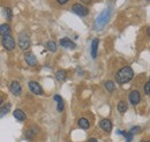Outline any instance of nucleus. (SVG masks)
I'll list each match as a JSON object with an SVG mask.
<instances>
[{"label":"nucleus","instance_id":"1","mask_svg":"<svg viewBox=\"0 0 150 142\" xmlns=\"http://www.w3.org/2000/svg\"><path fill=\"white\" fill-rule=\"evenodd\" d=\"M134 76V72L129 66H125L122 68H120L115 74V81L119 84H125L127 82H129Z\"/></svg>","mask_w":150,"mask_h":142},{"label":"nucleus","instance_id":"2","mask_svg":"<svg viewBox=\"0 0 150 142\" xmlns=\"http://www.w3.org/2000/svg\"><path fill=\"white\" fill-rule=\"evenodd\" d=\"M110 13H111L110 8H106V9H104V11L98 15V18H97V20H96V24H97L99 28L104 27V26L108 23L109 18H110Z\"/></svg>","mask_w":150,"mask_h":142},{"label":"nucleus","instance_id":"3","mask_svg":"<svg viewBox=\"0 0 150 142\" xmlns=\"http://www.w3.org/2000/svg\"><path fill=\"white\" fill-rule=\"evenodd\" d=\"M1 44H2V46H4L6 50H8V51H12V50L15 49V40H14V38L11 35L2 36V38H1Z\"/></svg>","mask_w":150,"mask_h":142},{"label":"nucleus","instance_id":"4","mask_svg":"<svg viewBox=\"0 0 150 142\" xmlns=\"http://www.w3.org/2000/svg\"><path fill=\"white\" fill-rule=\"evenodd\" d=\"M20 49L21 50H28L30 48V38L25 34H21L19 36V40H18Z\"/></svg>","mask_w":150,"mask_h":142},{"label":"nucleus","instance_id":"5","mask_svg":"<svg viewBox=\"0 0 150 142\" xmlns=\"http://www.w3.org/2000/svg\"><path fill=\"white\" fill-rule=\"evenodd\" d=\"M72 11H73V13H75L79 16H87L89 13V11L81 4H74L72 6Z\"/></svg>","mask_w":150,"mask_h":142},{"label":"nucleus","instance_id":"6","mask_svg":"<svg viewBox=\"0 0 150 142\" xmlns=\"http://www.w3.org/2000/svg\"><path fill=\"white\" fill-rule=\"evenodd\" d=\"M28 86H29V89H30V91L33 94H35V95H42L43 94V89L39 86V83L36 82V81H30L28 83Z\"/></svg>","mask_w":150,"mask_h":142},{"label":"nucleus","instance_id":"7","mask_svg":"<svg viewBox=\"0 0 150 142\" xmlns=\"http://www.w3.org/2000/svg\"><path fill=\"white\" fill-rule=\"evenodd\" d=\"M9 90L14 95V96H19L22 92V88H21V84H20L18 81H13L11 84H9Z\"/></svg>","mask_w":150,"mask_h":142},{"label":"nucleus","instance_id":"8","mask_svg":"<svg viewBox=\"0 0 150 142\" xmlns=\"http://www.w3.org/2000/svg\"><path fill=\"white\" fill-rule=\"evenodd\" d=\"M129 102H131V104L133 105H136V104H139L140 103V101H141V95H140V92L137 91V90H133L131 94H129Z\"/></svg>","mask_w":150,"mask_h":142},{"label":"nucleus","instance_id":"9","mask_svg":"<svg viewBox=\"0 0 150 142\" xmlns=\"http://www.w3.org/2000/svg\"><path fill=\"white\" fill-rule=\"evenodd\" d=\"M24 59H25V62L29 66H31V67L37 66V59L33 53H25L24 54Z\"/></svg>","mask_w":150,"mask_h":142},{"label":"nucleus","instance_id":"10","mask_svg":"<svg viewBox=\"0 0 150 142\" xmlns=\"http://www.w3.org/2000/svg\"><path fill=\"white\" fill-rule=\"evenodd\" d=\"M99 126H100V128H102L104 132L110 133V132L112 131V123H111L109 119H103V120L99 123Z\"/></svg>","mask_w":150,"mask_h":142},{"label":"nucleus","instance_id":"11","mask_svg":"<svg viewBox=\"0 0 150 142\" xmlns=\"http://www.w3.org/2000/svg\"><path fill=\"white\" fill-rule=\"evenodd\" d=\"M60 45L64 46V48H66V49H72V50L76 48L75 43L72 42L69 38H62V39H60Z\"/></svg>","mask_w":150,"mask_h":142},{"label":"nucleus","instance_id":"12","mask_svg":"<svg viewBox=\"0 0 150 142\" xmlns=\"http://www.w3.org/2000/svg\"><path fill=\"white\" fill-rule=\"evenodd\" d=\"M13 116H14V118H15L16 120H19V121H24V120L27 119L25 113H24L21 109H16V110L13 112Z\"/></svg>","mask_w":150,"mask_h":142},{"label":"nucleus","instance_id":"13","mask_svg":"<svg viewBox=\"0 0 150 142\" xmlns=\"http://www.w3.org/2000/svg\"><path fill=\"white\" fill-rule=\"evenodd\" d=\"M53 98L57 102V110H58V112H61L64 110V101H62V98L59 95H54Z\"/></svg>","mask_w":150,"mask_h":142},{"label":"nucleus","instance_id":"14","mask_svg":"<svg viewBox=\"0 0 150 142\" xmlns=\"http://www.w3.org/2000/svg\"><path fill=\"white\" fill-rule=\"evenodd\" d=\"M98 44H99V40L97 38H95L91 43V57L93 58H96L97 57V49H98Z\"/></svg>","mask_w":150,"mask_h":142},{"label":"nucleus","instance_id":"15","mask_svg":"<svg viewBox=\"0 0 150 142\" xmlns=\"http://www.w3.org/2000/svg\"><path fill=\"white\" fill-rule=\"evenodd\" d=\"M77 124H79V126L82 129H88L90 127V123H89V120L87 118H80L79 121H77Z\"/></svg>","mask_w":150,"mask_h":142},{"label":"nucleus","instance_id":"16","mask_svg":"<svg viewBox=\"0 0 150 142\" xmlns=\"http://www.w3.org/2000/svg\"><path fill=\"white\" fill-rule=\"evenodd\" d=\"M66 76H67V74H66V72L64 71V70H59V71L56 73V79L59 82L65 81V80H66Z\"/></svg>","mask_w":150,"mask_h":142},{"label":"nucleus","instance_id":"17","mask_svg":"<svg viewBox=\"0 0 150 142\" xmlns=\"http://www.w3.org/2000/svg\"><path fill=\"white\" fill-rule=\"evenodd\" d=\"M0 34L1 36H6V35H11V28L8 24H1L0 27Z\"/></svg>","mask_w":150,"mask_h":142},{"label":"nucleus","instance_id":"18","mask_svg":"<svg viewBox=\"0 0 150 142\" xmlns=\"http://www.w3.org/2000/svg\"><path fill=\"white\" fill-rule=\"evenodd\" d=\"M127 109H128V105H127V103H126L125 101L119 102V104H118V111H119L120 113H125V112L127 111Z\"/></svg>","mask_w":150,"mask_h":142},{"label":"nucleus","instance_id":"19","mask_svg":"<svg viewBox=\"0 0 150 142\" xmlns=\"http://www.w3.org/2000/svg\"><path fill=\"white\" fill-rule=\"evenodd\" d=\"M46 48H47L49 51H51V52H56L57 51L56 42H54V40H49V42L46 43Z\"/></svg>","mask_w":150,"mask_h":142},{"label":"nucleus","instance_id":"20","mask_svg":"<svg viewBox=\"0 0 150 142\" xmlns=\"http://www.w3.org/2000/svg\"><path fill=\"white\" fill-rule=\"evenodd\" d=\"M114 82L113 81H106L105 82V88H106V90L108 91H110V92H112L113 90H114Z\"/></svg>","mask_w":150,"mask_h":142},{"label":"nucleus","instance_id":"21","mask_svg":"<svg viewBox=\"0 0 150 142\" xmlns=\"http://www.w3.org/2000/svg\"><path fill=\"white\" fill-rule=\"evenodd\" d=\"M11 109V104L8 103L6 107H1V118L5 116V114H7V112H8V110Z\"/></svg>","mask_w":150,"mask_h":142},{"label":"nucleus","instance_id":"22","mask_svg":"<svg viewBox=\"0 0 150 142\" xmlns=\"http://www.w3.org/2000/svg\"><path fill=\"white\" fill-rule=\"evenodd\" d=\"M129 132L133 133V134H137V133H140V132H141V127H139V126H134V127H132Z\"/></svg>","mask_w":150,"mask_h":142},{"label":"nucleus","instance_id":"23","mask_svg":"<svg viewBox=\"0 0 150 142\" xmlns=\"http://www.w3.org/2000/svg\"><path fill=\"white\" fill-rule=\"evenodd\" d=\"M5 14L8 20H12V9L11 8H5Z\"/></svg>","mask_w":150,"mask_h":142},{"label":"nucleus","instance_id":"24","mask_svg":"<svg viewBox=\"0 0 150 142\" xmlns=\"http://www.w3.org/2000/svg\"><path fill=\"white\" fill-rule=\"evenodd\" d=\"M144 92L147 95H150V81H148L146 84H144Z\"/></svg>","mask_w":150,"mask_h":142},{"label":"nucleus","instance_id":"25","mask_svg":"<svg viewBox=\"0 0 150 142\" xmlns=\"http://www.w3.org/2000/svg\"><path fill=\"white\" fill-rule=\"evenodd\" d=\"M56 1L59 4V5H66V4H67L69 0H56Z\"/></svg>","mask_w":150,"mask_h":142},{"label":"nucleus","instance_id":"26","mask_svg":"<svg viewBox=\"0 0 150 142\" xmlns=\"http://www.w3.org/2000/svg\"><path fill=\"white\" fill-rule=\"evenodd\" d=\"M88 142H97V140H96L95 138H91V139H89V141Z\"/></svg>","mask_w":150,"mask_h":142},{"label":"nucleus","instance_id":"27","mask_svg":"<svg viewBox=\"0 0 150 142\" xmlns=\"http://www.w3.org/2000/svg\"><path fill=\"white\" fill-rule=\"evenodd\" d=\"M147 34H148V36L150 37V27L148 28V31H147Z\"/></svg>","mask_w":150,"mask_h":142},{"label":"nucleus","instance_id":"28","mask_svg":"<svg viewBox=\"0 0 150 142\" xmlns=\"http://www.w3.org/2000/svg\"><path fill=\"white\" fill-rule=\"evenodd\" d=\"M82 1H83V2H84V4H88V2H89V1H90V0H82Z\"/></svg>","mask_w":150,"mask_h":142},{"label":"nucleus","instance_id":"29","mask_svg":"<svg viewBox=\"0 0 150 142\" xmlns=\"http://www.w3.org/2000/svg\"><path fill=\"white\" fill-rule=\"evenodd\" d=\"M141 142H144V141H141Z\"/></svg>","mask_w":150,"mask_h":142},{"label":"nucleus","instance_id":"30","mask_svg":"<svg viewBox=\"0 0 150 142\" xmlns=\"http://www.w3.org/2000/svg\"><path fill=\"white\" fill-rule=\"evenodd\" d=\"M147 142H150V141H147Z\"/></svg>","mask_w":150,"mask_h":142},{"label":"nucleus","instance_id":"31","mask_svg":"<svg viewBox=\"0 0 150 142\" xmlns=\"http://www.w3.org/2000/svg\"><path fill=\"white\" fill-rule=\"evenodd\" d=\"M148 1H150V0H148Z\"/></svg>","mask_w":150,"mask_h":142},{"label":"nucleus","instance_id":"32","mask_svg":"<svg viewBox=\"0 0 150 142\" xmlns=\"http://www.w3.org/2000/svg\"><path fill=\"white\" fill-rule=\"evenodd\" d=\"M149 81H150V79H149Z\"/></svg>","mask_w":150,"mask_h":142}]
</instances>
